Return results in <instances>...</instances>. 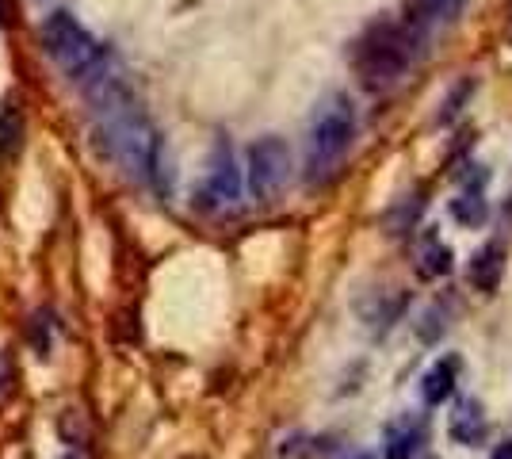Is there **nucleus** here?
I'll return each mask as SVG.
<instances>
[{
	"label": "nucleus",
	"mask_w": 512,
	"mask_h": 459,
	"mask_svg": "<svg viewBox=\"0 0 512 459\" xmlns=\"http://www.w3.org/2000/svg\"><path fill=\"white\" fill-rule=\"evenodd\" d=\"M425 35H417L409 23L402 20H383L371 23L363 31V39L352 50V66L360 73L367 88H390L417 58V46Z\"/></svg>",
	"instance_id": "nucleus-1"
},
{
	"label": "nucleus",
	"mask_w": 512,
	"mask_h": 459,
	"mask_svg": "<svg viewBox=\"0 0 512 459\" xmlns=\"http://www.w3.org/2000/svg\"><path fill=\"white\" fill-rule=\"evenodd\" d=\"M356 138V108L348 96H329L321 100L310 131H306V173L310 180H325L337 165L344 161V153Z\"/></svg>",
	"instance_id": "nucleus-2"
},
{
	"label": "nucleus",
	"mask_w": 512,
	"mask_h": 459,
	"mask_svg": "<svg viewBox=\"0 0 512 459\" xmlns=\"http://www.w3.org/2000/svg\"><path fill=\"white\" fill-rule=\"evenodd\" d=\"M43 50L46 58L62 69V73H69V81H77V85L107 58L104 46L96 43L69 12H54L43 23Z\"/></svg>",
	"instance_id": "nucleus-3"
},
{
	"label": "nucleus",
	"mask_w": 512,
	"mask_h": 459,
	"mask_svg": "<svg viewBox=\"0 0 512 459\" xmlns=\"http://www.w3.org/2000/svg\"><path fill=\"white\" fill-rule=\"evenodd\" d=\"M291 180V153L283 146V138H256L249 146V188L256 199L272 203Z\"/></svg>",
	"instance_id": "nucleus-4"
},
{
	"label": "nucleus",
	"mask_w": 512,
	"mask_h": 459,
	"mask_svg": "<svg viewBox=\"0 0 512 459\" xmlns=\"http://www.w3.org/2000/svg\"><path fill=\"white\" fill-rule=\"evenodd\" d=\"M199 199H203V207H211V211H226V207H234L237 199H241V173H237L230 146H218V150H214L211 173L203 180Z\"/></svg>",
	"instance_id": "nucleus-5"
},
{
	"label": "nucleus",
	"mask_w": 512,
	"mask_h": 459,
	"mask_svg": "<svg viewBox=\"0 0 512 459\" xmlns=\"http://www.w3.org/2000/svg\"><path fill=\"white\" fill-rule=\"evenodd\" d=\"M448 433H451L455 444H467V448H478V444L486 440L490 421H486V410H482V402H478V398H463V402L455 406Z\"/></svg>",
	"instance_id": "nucleus-6"
},
{
	"label": "nucleus",
	"mask_w": 512,
	"mask_h": 459,
	"mask_svg": "<svg viewBox=\"0 0 512 459\" xmlns=\"http://www.w3.org/2000/svg\"><path fill=\"white\" fill-rule=\"evenodd\" d=\"M501 276H505V249L490 241V245H482L474 257H470V268H467V284L478 287L482 295H493L497 284H501Z\"/></svg>",
	"instance_id": "nucleus-7"
},
{
	"label": "nucleus",
	"mask_w": 512,
	"mask_h": 459,
	"mask_svg": "<svg viewBox=\"0 0 512 459\" xmlns=\"http://www.w3.org/2000/svg\"><path fill=\"white\" fill-rule=\"evenodd\" d=\"M459 8H463V0H409L402 23H409L417 35H428L432 27H444L455 20Z\"/></svg>",
	"instance_id": "nucleus-8"
},
{
	"label": "nucleus",
	"mask_w": 512,
	"mask_h": 459,
	"mask_svg": "<svg viewBox=\"0 0 512 459\" xmlns=\"http://www.w3.org/2000/svg\"><path fill=\"white\" fill-rule=\"evenodd\" d=\"M455 379H459V360H455V356L436 360L425 372V379H421V398H425V406L448 402L451 394H455Z\"/></svg>",
	"instance_id": "nucleus-9"
},
{
	"label": "nucleus",
	"mask_w": 512,
	"mask_h": 459,
	"mask_svg": "<svg viewBox=\"0 0 512 459\" xmlns=\"http://www.w3.org/2000/svg\"><path fill=\"white\" fill-rule=\"evenodd\" d=\"M421 448V425L417 421H394L386 429V459H417Z\"/></svg>",
	"instance_id": "nucleus-10"
},
{
	"label": "nucleus",
	"mask_w": 512,
	"mask_h": 459,
	"mask_svg": "<svg viewBox=\"0 0 512 459\" xmlns=\"http://www.w3.org/2000/svg\"><path fill=\"white\" fill-rule=\"evenodd\" d=\"M444 272H451V249L440 238H428L425 249H421V276L436 280Z\"/></svg>",
	"instance_id": "nucleus-11"
},
{
	"label": "nucleus",
	"mask_w": 512,
	"mask_h": 459,
	"mask_svg": "<svg viewBox=\"0 0 512 459\" xmlns=\"http://www.w3.org/2000/svg\"><path fill=\"white\" fill-rule=\"evenodd\" d=\"M451 215L463 226H482L486 222V199H482V192L474 188V192H463L459 199H451Z\"/></svg>",
	"instance_id": "nucleus-12"
},
{
	"label": "nucleus",
	"mask_w": 512,
	"mask_h": 459,
	"mask_svg": "<svg viewBox=\"0 0 512 459\" xmlns=\"http://www.w3.org/2000/svg\"><path fill=\"white\" fill-rule=\"evenodd\" d=\"M23 146V119L20 111L12 108H0V153H16Z\"/></svg>",
	"instance_id": "nucleus-13"
},
{
	"label": "nucleus",
	"mask_w": 512,
	"mask_h": 459,
	"mask_svg": "<svg viewBox=\"0 0 512 459\" xmlns=\"http://www.w3.org/2000/svg\"><path fill=\"white\" fill-rule=\"evenodd\" d=\"M470 81H463V85L455 88V96H451L448 104H444V111H440V123H451V119H455V115H459V104H463V96H470Z\"/></svg>",
	"instance_id": "nucleus-14"
},
{
	"label": "nucleus",
	"mask_w": 512,
	"mask_h": 459,
	"mask_svg": "<svg viewBox=\"0 0 512 459\" xmlns=\"http://www.w3.org/2000/svg\"><path fill=\"white\" fill-rule=\"evenodd\" d=\"M493 459H512V440L497 444V448H493Z\"/></svg>",
	"instance_id": "nucleus-15"
},
{
	"label": "nucleus",
	"mask_w": 512,
	"mask_h": 459,
	"mask_svg": "<svg viewBox=\"0 0 512 459\" xmlns=\"http://www.w3.org/2000/svg\"><path fill=\"white\" fill-rule=\"evenodd\" d=\"M356 459H371V456H356Z\"/></svg>",
	"instance_id": "nucleus-16"
},
{
	"label": "nucleus",
	"mask_w": 512,
	"mask_h": 459,
	"mask_svg": "<svg viewBox=\"0 0 512 459\" xmlns=\"http://www.w3.org/2000/svg\"><path fill=\"white\" fill-rule=\"evenodd\" d=\"M0 20H4V16H0Z\"/></svg>",
	"instance_id": "nucleus-17"
}]
</instances>
